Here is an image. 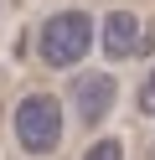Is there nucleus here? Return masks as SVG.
<instances>
[{
  "instance_id": "f257e3e1",
  "label": "nucleus",
  "mask_w": 155,
  "mask_h": 160,
  "mask_svg": "<svg viewBox=\"0 0 155 160\" xmlns=\"http://www.w3.org/2000/svg\"><path fill=\"white\" fill-rule=\"evenodd\" d=\"M88 47H93V16L88 11H57V16H47L41 31H36V57L52 72L78 67L83 57H88Z\"/></svg>"
},
{
  "instance_id": "f03ea898",
  "label": "nucleus",
  "mask_w": 155,
  "mask_h": 160,
  "mask_svg": "<svg viewBox=\"0 0 155 160\" xmlns=\"http://www.w3.org/2000/svg\"><path fill=\"white\" fill-rule=\"evenodd\" d=\"M16 145H21V155H57V145H62L57 93H26L16 103Z\"/></svg>"
},
{
  "instance_id": "7ed1b4c3",
  "label": "nucleus",
  "mask_w": 155,
  "mask_h": 160,
  "mask_svg": "<svg viewBox=\"0 0 155 160\" xmlns=\"http://www.w3.org/2000/svg\"><path fill=\"white\" fill-rule=\"evenodd\" d=\"M67 98H72L78 124L83 129H98L103 119L114 114V103H119V83H114V72H78Z\"/></svg>"
},
{
  "instance_id": "20e7f679",
  "label": "nucleus",
  "mask_w": 155,
  "mask_h": 160,
  "mask_svg": "<svg viewBox=\"0 0 155 160\" xmlns=\"http://www.w3.org/2000/svg\"><path fill=\"white\" fill-rule=\"evenodd\" d=\"M140 36H145L140 11H109L103 16V31H98V47H103L109 62H129L140 52Z\"/></svg>"
},
{
  "instance_id": "39448f33",
  "label": "nucleus",
  "mask_w": 155,
  "mask_h": 160,
  "mask_svg": "<svg viewBox=\"0 0 155 160\" xmlns=\"http://www.w3.org/2000/svg\"><path fill=\"white\" fill-rule=\"evenodd\" d=\"M83 160H124V139H93L83 150Z\"/></svg>"
},
{
  "instance_id": "423d86ee",
  "label": "nucleus",
  "mask_w": 155,
  "mask_h": 160,
  "mask_svg": "<svg viewBox=\"0 0 155 160\" xmlns=\"http://www.w3.org/2000/svg\"><path fill=\"white\" fill-rule=\"evenodd\" d=\"M134 108H140L145 119H155V67H150V72H145V83L134 88Z\"/></svg>"
},
{
  "instance_id": "0eeeda50",
  "label": "nucleus",
  "mask_w": 155,
  "mask_h": 160,
  "mask_svg": "<svg viewBox=\"0 0 155 160\" xmlns=\"http://www.w3.org/2000/svg\"><path fill=\"white\" fill-rule=\"evenodd\" d=\"M150 150H155V145H150Z\"/></svg>"
}]
</instances>
